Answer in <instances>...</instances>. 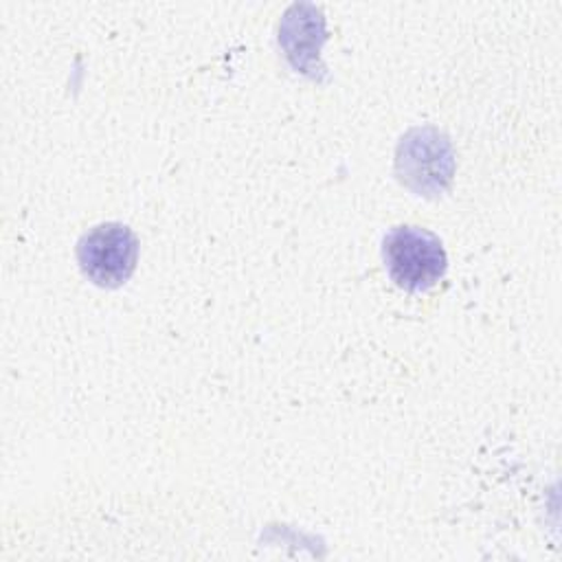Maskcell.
I'll list each match as a JSON object with an SVG mask.
<instances>
[{
  "label": "cell",
  "instance_id": "1",
  "mask_svg": "<svg viewBox=\"0 0 562 562\" xmlns=\"http://www.w3.org/2000/svg\"><path fill=\"white\" fill-rule=\"evenodd\" d=\"M382 259L391 281L408 292L432 288L448 268L441 239L419 226H395L384 235Z\"/></svg>",
  "mask_w": 562,
  "mask_h": 562
},
{
  "label": "cell",
  "instance_id": "2",
  "mask_svg": "<svg viewBox=\"0 0 562 562\" xmlns=\"http://www.w3.org/2000/svg\"><path fill=\"white\" fill-rule=\"evenodd\" d=\"M395 171L417 195H439L454 173V154L448 136L437 127H415L397 145Z\"/></svg>",
  "mask_w": 562,
  "mask_h": 562
},
{
  "label": "cell",
  "instance_id": "3",
  "mask_svg": "<svg viewBox=\"0 0 562 562\" xmlns=\"http://www.w3.org/2000/svg\"><path fill=\"white\" fill-rule=\"evenodd\" d=\"M138 259L136 235L119 222H105L81 235L77 244V261L81 272L101 288H119L125 283Z\"/></svg>",
  "mask_w": 562,
  "mask_h": 562
}]
</instances>
